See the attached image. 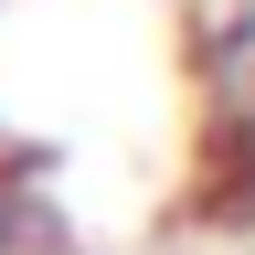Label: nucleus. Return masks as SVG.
<instances>
[{
  "mask_svg": "<svg viewBox=\"0 0 255 255\" xmlns=\"http://www.w3.org/2000/svg\"><path fill=\"white\" fill-rule=\"evenodd\" d=\"M0 255H64V202L32 149L0 138Z\"/></svg>",
  "mask_w": 255,
  "mask_h": 255,
  "instance_id": "obj_1",
  "label": "nucleus"
}]
</instances>
